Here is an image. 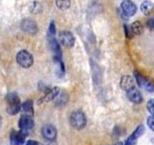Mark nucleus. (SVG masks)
<instances>
[{"label":"nucleus","mask_w":154,"mask_h":145,"mask_svg":"<svg viewBox=\"0 0 154 145\" xmlns=\"http://www.w3.org/2000/svg\"><path fill=\"white\" fill-rule=\"evenodd\" d=\"M147 126L154 132V116H149L147 118Z\"/></svg>","instance_id":"25"},{"label":"nucleus","mask_w":154,"mask_h":145,"mask_svg":"<svg viewBox=\"0 0 154 145\" xmlns=\"http://www.w3.org/2000/svg\"><path fill=\"white\" fill-rule=\"evenodd\" d=\"M69 122H70V125L74 129L82 130L87 124L86 115L84 114V112H82V111H80V110L73 111V112L70 114Z\"/></svg>","instance_id":"1"},{"label":"nucleus","mask_w":154,"mask_h":145,"mask_svg":"<svg viewBox=\"0 0 154 145\" xmlns=\"http://www.w3.org/2000/svg\"><path fill=\"white\" fill-rule=\"evenodd\" d=\"M48 41H49V44H50L51 50L54 52L55 56L61 58L62 57V50H61L59 43H58V41L56 40V38L54 36L50 35V34H48Z\"/></svg>","instance_id":"11"},{"label":"nucleus","mask_w":154,"mask_h":145,"mask_svg":"<svg viewBox=\"0 0 154 145\" xmlns=\"http://www.w3.org/2000/svg\"><path fill=\"white\" fill-rule=\"evenodd\" d=\"M21 110L23 111L24 115L31 116L34 113V108H33V102L31 100H28L26 102H24L21 105Z\"/></svg>","instance_id":"14"},{"label":"nucleus","mask_w":154,"mask_h":145,"mask_svg":"<svg viewBox=\"0 0 154 145\" xmlns=\"http://www.w3.org/2000/svg\"><path fill=\"white\" fill-rule=\"evenodd\" d=\"M29 9H30L31 13H33V14H38L42 11V5L38 2L35 1V2H33L30 5V8H29Z\"/></svg>","instance_id":"21"},{"label":"nucleus","mask_w":154,"mask_h":145,"mask_svg":"<svg viewBox=\"0 0 154 145\" xmlns=\"http://www.w3.org/2000/svg\"><path fill=\"white\" fill-rule=\"evenodd\" d=\"M55 4L58 9L65 11L70 7V0H55Z\"/></svg>","instance_id":"18"},{"label":"nucleus","mask_w":154,"mask_h":145,"mask_svg":"<svg viewBox=\"0 0 154 145\" xmlns=\"http://www.w3.org/2000/svg\"><path fill=\"white\" fill-rule=\"evenodd\" d=\"M18 127L21 130V132H27V130H30L34 127V121L30 117V116L27 115H22L20 119L18 121Z\"/></svg>","instance_id":"8"},{"label":"nucleus","mask_w":154,"mask_h":145,"mask_svg":"<svg viewBox=\"0 0 154 145\" xmlns=\"http://www.w3.org/2000/svg\"><path fill=\"white\" fill-rule=\"evenodd\" d=\"M146 26L150 29V30L154 31V18H151L148 19L146 21Z\"/></svg>","instance_id":"26"},{"label":"nucleus","mask_w":154,"mask_h":145,"mask_svg":"<svg viewBox=\"0 0 154 145\" xmlns=\"http://www.w3.org/2000/svg\"><path fill=\"white\" fill-rule=\"evenodd\" d=\"M42 134L47 141H53L57 137V130L52 125H45L42 129Z\"/></svg>","instance_id":"6"},{"label":"nucleus","mask_w":154,"mask_h":145,"mask_svg":"<svg viewBox=\"0 0 154 145\" xmlns=\"http://www.w3.org/2000/svg\"><path fill=\"white\" fill-rule=\"evenodd\" d=\"M26 145H43V144L36 141V140H28L26 142Z\"/></svg>","instance_id":"27"},{"label":"nucleus","mask_w":154,"mask_h":145,"mask_svg":"<svg viewBox=\"0 0 154 145\" xmlns=\"http://www.w3.org/2000/svg\"><path fill=\"white\" fill-rule=\"evenodd\" d=\"M135 84H136V81L131 76H123L120 79V87L125 92L135 88Z\"/></svg>","instance_id":"9"},{"label":"nucleus","mask_w":154,"mask_h":145,"mask_svg":"<svg viewBox=\"0 0 154 145\" xmlns=\"http://www.w3.org/2000/svg\"><path fill=\"white\" fill-rule=\"evenodd\" d=\"M126 95H127L128 100L134 104H141L143 101L141 92H140L138 89H136V87H135V88H132L131 90L127 91Z\"/></svg>","instance_id":"10"},{"label":"nucleus","mask_w":154,"mask_h":145,"mask_svg":"<svg viewBox=\"0 0 154 145\" xmlns=\"http://www.w3.org/2000/svg\"><path fill=\"white\" fill-rule=\"evenodd\" d=\"M20 28L22 29V31L30 34V35H35L38 30L37 23L30 18L23 19L20 23Z\"/></svg>","instance_id":"4"},{"label":"nucleus","mask_w":154,"mask_h":145,"mask_svg":"<svg viewBox=\"0 0 154 145\" xmlns=\"http://www.w3.org/2000/svg\"><path fill=\"white\" fill-rule=\"evenodd\" d=\"M21 108L20 101L16 93H10L7 96V112L11 115L17 114Z\"/></svg>","instance_id":"2"},{"label":"nucleus","mask_w":154,"mask_h":145,"mask_svg":"<svg viewBox=\"0 0 154 145\" xmlns=\"http://www.w3.org/2000/svg\"><path fill=\"white\" fill-rule=\"evenodd\" d=\"M17 62L22 68H30L34 63V58L29 51L20 50L17 54Z\"/></svg>","instance_id":"3"},{"label":"nucleus","mask_w":154,"mask_h":145,"mask_svg":"<svg viewBox=\"0 0 154 145\" xmlns=\"http://www.w3.org/2000/svg\"><path fill=\"white\" fill-rule=\"evenodd\" d=\"M114 134H115V135H116V137H118V135H119L120 132H119V129H118V128H116V129L114 130Z\"/></svg>","instance_id":"28"},{"label":"nucleus","mask_w":154,"mask_h":145,"mask_svg":"<svg viewBox=\"0 0 154 145\" xmlns=\"http://www.w3.org/2000/svg\"><path fill=\"white\" fill-rule=\"evenodd\" d=\"M25 142V134L24 132H14L11 135L12 145H23Z\"/></svg>","instance_id":"12"},{"label":"nucleus","mask_w":154,"mask_h":145,"mask_svg":"<svg viewBox=\"0 0 154 145\" xmlns=\"http://www.w3.org/2000/svg\"><path fill=\"white\" fill-rule=\"evenodd\" d=\"M59 94H60V88L59 87H54V88H52L51 90H49L47 92V94L45 95V97L43 99H45V101L54 100L57 98V96Z\"/></svg>","instance_id":"17"},{"label":"nucleus","mask_w":154,"mask_h":145,"mask_svg":"<svg viewBox=\"0 0 154 145\" xmlns=\"http://www.w3.org/2000/svg\"><path fill=\"white\" fill-rule=\"evenodd\" d=\"M116 145H124V143L123 142H118Z\"/></svg>","instance_id":"29"},{"label":"nucleus","mask_w":154,"mask_h":145,"mask_svg":"<svg viewBox=\"0 0 154 145\" xmlns=\"http://www.w3.org/2000/svg\"><path fill=\"white\" fill-rule=\"evenodd\" d=\"M130 27L134 35H141L143 32V25L140 21H134Z\"/></svg>","instance_id":"16"},{"label":"nucleus","mask_w":154,"mask_h":145,"mask_svg":"<svg viewBox=\"0 0 154 145\" xmlns=\"http://www.w3.org/2000/svg\"><path fill=\"white\" fill-rule=\"evenodd\" d=\"M120 9H122V11L126 14L129 18L134 16L137 12V6L135 5V3L131 1V0H124V1H122V4H120Z\"/></svg>","instance_id":"7"},{"label":"nucleus","mask_w":154,"mask_h":145,"mask_svg":"<svg viewBox=\"0 0 154 145\" xmlns=\"http://www.w3.org/2000/svg\"><path fill=\"white\" fill-rule=\"evenodd\" d=\"M146 108L148 110V112L151 114V116H154V100L151 99L147 102L146 104Z\"/></svg>","instance_id":"22"},{"label":"nucleus","mask_w":154,"mask_h":145,"mask_svg":"<svg viewBox=\"0 0 154 145\" xmlns=\"http://www.w3.org/2000/svg\"><path fill=\"white\" fill-rule=\"evenodd\" d=\"M67 102V95L66 93H60L56 98V104L58 105H64Z\"/></svg>","instance_id":"20"},{"label":"nucleus","mask_w":154,"mask_h":145,"mask_svg":"<svg viewBox=\"0 0 154 145\" xmlns=\"http://www.w3.org/2000/svg\"><path fill=\"white\" fill-rule=\"evenodd\" d=\"M59 38H60V41L62 43V45H64L65 47H72L74 46L75 39H74L73 34H72L71 32L66 31V30L62 31V32H60Z\"/></svg>","instance_id":"5"},{"label":"nucleus","mask_w":154,"mask_h":145,"mask_svg":"<svg viewBox=\"0 0 154 145\" xmlns=\"http://www.w3.org/2000/svg\"><path fill=\"white\" fill-rule=\"evenodd\" d=\"M123 27H124V32H125V36H126V38L131 39L134 35L132 30H131V27H130L129 25H127V24H124Z\"/></svg>","instance_id":"23"},{"label":"nucleus","mask_w":154,"mask_h":145,"mask_svg":"<svg viewBox=\"0 0 154 145\" xmlns=\"http://www.w3.org/2000/svg\"><path fill=\"white\" fill-rule=\"evenodd\" d=\"M48 34H50L52 36H54L56 34V27H55V24L53 21L50 22L49 27H48Z\"/></svg>","instance_id":"24"},{"label":"nucleus","mask_w":154,"mask_h":145,"mask_svg":"<svg viewBox=\"0 0 154 145\" xmlns=\"http://www.w3.org/2000/svg\"><path fill=\"white\" fill-rule=\"evenodd\" d=\"M134 76H135V79H136V82L138 83V85L140 87H143V88H144V86H146V82L148 81L146 77H143L140 72H134Z\"/></svg>","instance_id":"19"},{"label":"nucleus","mask_w":154,"mask_h":145,"mask_svg":"<svg viewBox=\"0 0 154 145\" xmlns=\"http://www.w3.org/2000/svg\"><path fill=\"white\" fill-rule=\"evenodd\" d=\"M154 8V4L153 2L149 1V0H146L141 4V11L146 14V16H148L153 11Z\"/></svg>","instance_id":"15"},{"label":"nucleus","mask_w":154,"mask_h":145,"mask_svg":"<svg viewBox=\"0 0 154 145\" xmlns=\"http://www.w3.org/2000/svg\"><path fill=\"white\" fill-rule=\"evenodd\" d=\"M144 133V127L143 125H140L138 126V128L134 130V132L130 134V137H128L127 141L131 144V145H135L137 143V139L141 137V135Z\"/></svg>","instance_id":"13"}]
</instances>
